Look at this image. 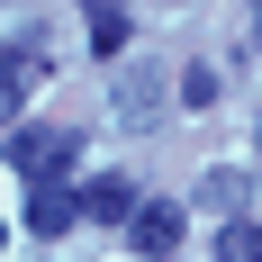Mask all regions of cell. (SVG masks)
<instances>
[{"instance_id": "30bf717a", "label": "cell", "mask_w": 262, "mask_h": 262, "mask_svg": "<svg viewBox=\"0 0 262 262\" xmlns=\"http://www.w3.org/2000/svg\"><path fill=\"white\" fill-rule=\"evenodd\" d=\"M253 145H262V127H253Z\"/></svg>"}, {"instance_id": "3957f363", "label": "cell", "mask_w": 262, "mask_h": 262, "mask_svg": "<svg viewBox=\"0 0 262 262\" xmlns=\"http://www.w3.org/2000/svg\"><path fill=\"white\" fill-rule=\"evenodd\" d=\"M73 217H81V190L73 181H27V226H36V235H63Z\"/></svg>"}, {"instance_id": "52a82bcc", "label": "cell", "mask_w": 262, "mask_h": 262, "mask_svg": "<svg viewBox=\"0 0 262 262\" xmlns=\"http://www.w3.org/2000/svg\"><path fill=\"white\" fill-rule=\"evenodd\" d=\"M91 46H100V54H127V9H91Z\"/></svg>"}, {"instance_id": "ba28073f", "label": "cell", "mask_w": 262, "mask_h": 262, "mask_svg": "<svg viewBox=\"0 0 262 262\" xmlns=\"http://www.w3.org/2000/svg\"><path fill=\"white\" fill-rule=\"evenodd\" d=\"M199 208H244V172H208L199 181Z\"/></svg>"}, {"instance_id": "5b68a950", "label": "cell", "mask_w": 262, "mask_h": 262, "mask_svg": "<svg viewBox=\"0 0 262 262\" xmlns=\"http://www.w3.org/2000/svg\"><path fill=\"white\" fill-rule=\"evenodd\" d=\"M36 81H46V63H36V54H0V118H18V100L36 91Z\"/></svg>"}, {"instance_id": "8992f818", "label": "cell", "mask_w": 262, "mask_h": 262, "mask_svg": "<svg viewBox=\"0 0 262 262\" xmlns=\"http://www.w3.org/2000/svg\"><path fill=\"white\" fill-rule=\"evenodd\" d=\"M217 262H262V226H253V217L217 226Z\"/></svg>"}, {"instance_id": "277c9868", "label": "cell", "mask_w": 262, "mask_h": 262, "mask_svg": "<svg viewBox=\"0 0 262 262\" xmlns=\"http://www.w3.org/2000/svg\"><path fill=\"white\" fill-rule=\"evenodd\" d=\"M81 217H118V226H127L136 217V172H100V181L81 190Z\"/></svg>"}, {"instance_id": "9c48e42d", "label": "cell", "mask_w": 262, "mask_h": 262, "mask_svg": "<svg viewBox=\"0 0 262 262\" xmlns=\"http://www.w3.org/2000/svg\"><path fill=\"white\" fill-rule=\"evenodd\" d=\"M81 9H118V0H81Z\"/></svg>"}, {"instance_id": "6da1fadb", "label": "cell", "mask_w": 262, "mask_h": 262, "mask_svg": "<svg viewBox=\"0 0 262 262\" xmlns=\"http://www.w3.org/2000/svg\"><path fill=\"white\" fill-rule=\"evenodd\" d=\"M73 154H81V136H63V127H18L9 136V163H18L27 181H63Z\"/></svg>"}, {"instance_id": "7a4b0ae2", "label": "cell", "mask_w": 262, "mask_h": 262, "mask_svg": "<svg viewBox=\"0 0 262 262\" xmlns=\"http://www.w3.org/2000/svg\"><path fill=\"white\" fill-rule=\"evenodd\" d=\"M127 235H136V253H145V262H172V253H181V235H190V226H181V208H163V199H136V217H127Z\"/></svg>"}]
</instances>
